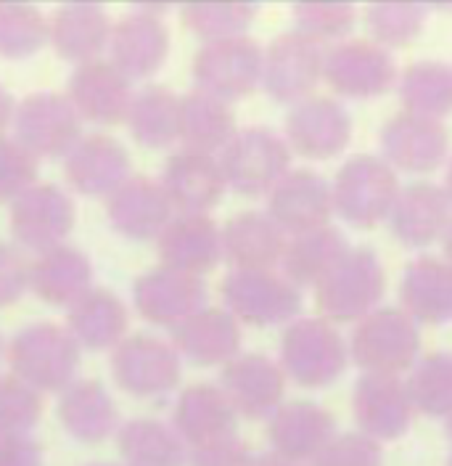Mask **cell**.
Instances as JSON below:
<instances>
[{"mask_svg":"<svg viewBox=\"0 0 452 466\" xmlns=\"http://www.w3.org/2000/svg\"><path fill=\"white\" fill-rule=\"evenodd\" d=\"M80 350L66 326L37 320L11 337L5 355L11 374L35 392H64L80 369Z\"/></svg>","mask_w":452,"mask_h":466,"instance_id":"6da1fadb","label":"cell"},{"mask_svg":"<svg viewBox=\"0 0 452 466\" xmlns=\"http://www.w3.org/2000/svg\"><path fill=\"white\" fill-rule=\"evenodd\" d=\"M387 270L370 247H349L315 287V305L328 323H357L381 308Z\"/></svg>","mask_w":452,"mask_h":466,"instance_id":"7a4b0ae2","label":"cell"},{"mask_svg":"<svg viewBox=\"0 0 452 466\" xmlns=\"http://www.w3.org/2000/svg\"><path fill=\"white\" fill-rule=\"evenodd\" d=\"M278 366L294 384L323 390L344 377L349 348L344 334L326 319H296L283 329Z\"/></svg>","mask_w":452,"mask_h":466,"instance_id":"3957f363","label":"cell"},{"mask_svg":"<svg viewBox=\"0 0 452 466\" xmlns=\"http://www.w3.org/2000/svg\"><path fill=\"white\" fill-rule=\"evenodd\" d=\"M347 348L363 374L402 377L421 358V329L402 308H378L355 323Z\"/></svg>","mask_w":452,"mask_h":466,"instance_id":"277c9868","label":"cell"},{"mask_svg":"<svg viewBox=\"0 0 452 466\" xmlns=\"http://www.w3.org/2000/svg\"><path fill=\"white\" fill-rule=\"evenodd\" d=\"M402 183L378 154H352L331 180L334 215L349 228L367 231L384 223Z\"/></svg>","mask_w":452,"mask_h":466,"instance_id":"5b68a950","label":"cell"},{"mask_svg":"<svg viewBox=\"0 0 452 466\" xmlns=\"http://www.w3.org/2000/svg\"><path fill=\"white\" fill-rule=\"evenodd\" d=\"M217 159L227 188L249 199L267 197L291 170V148L286 138L262 125L241 127Z\"/></svg>","mask_w":452,"mask_h":466,"instance_id":"8992f818","label":"cell"},{"mask_svg":"<svg viewBox=\"0 0 452 466\" xmlns=\"http://www.w3.org/2000/svg\"><path fill=\"white\" fill-rule=\"evenodd\" d=\"M226 310L246 326H281L299 319L302 289L294 287L281 270H230L223 279Z\"/></svg>","mask_w":452,"mask_h":466,"instance_id":"52a82bcc","label":"cell"},{"mask_svg":"<svg viewBox=\"0 0 452 466\" xmlns=\"http://www.w3.org/2000/svg\"><path fill=\"white\" fill-rule=\"evenodd\" d=\"M323 58L326 48L299 29L281 32L265 48L259 87L273 101L294 106L315 96V87L323 80Z\"/></svg>","mask_w":452,"mask_h":466,"instance_id":"ba28073f","label":"cell"},{"mask_svg":"<svg viewBox=\"0 0 452 466\" xmlns=\"http://www.w3.org/2000/svg\"><path fill=\"white\" fill-rule=\"evenodd\" d=\"M262 56L265 48L249 35L204 43L191 66L196 90L226 104L246 98L262 80Z\"/></svg>","mask_w":452,"mask_h":466,"instance_id":"9c48e42d","label":"cell"},{"mask_svg":"<svg viewBox=\"0 0 452 466\" xmlns=\"http://www.w3.org/2000/svg\"><path fill=\"white\" fill-rule=\"evenodd\" d=\"M14 138L35 159L66 157L83 138V116L56 90H37L22 98L14 112Z\"/></svg>","mask_w":452,"mask_h":466,"instance_id":"30bf717a","label":"cell"},{"mask_svg":"<svg viewBox=\"0 0 452 466\" xmlns=\"http://www.w3.org/2000/svg\"><path fill=\"white\" fill-rule=\"evenodd\" d=\"M397 77L392 51L376 46L373 40H341L323 58V80L341 98H378L397 86Z\"/></svg>","mask_w":452,"mask_h":466,"instance_id":"8fae6325","label":"cell"},{"mask_svg":"<svg viewBox=\"0 0 452 466\" xmlns=\"http://www.w3.org/2000/svg\"><path fill=\"white\" fill-rule=\"evenodd\" d=\"M355 122L349 109L331 96H310L294 104L283 122V138L291 154L326 162L352 144Z\"/></svg>","mask_w":452,"mask_h":466,"instance_id":"7c38bea8","label":"cell"},{"mask_svg":"<svg viewBox=\"0 0 452 466\" xmlns=\"http://www.w3.org/2000/svg\"><path fill=\"white\" fill-rule=\"evenodd\" d=\"M180 374V352L172 342L154 334H130L112 352L114 381L136 398L170 392Z\"/></svg>","mask_w":452,"mask_h":466,"instance_id":"4fadbf2b","label":"cell"},{"mask_svg":"<svg viewBox=\"0 0 452 466\" xmlns=\"http://www.w3.org/2000/svg\"><path fill=\"white\" fill-rule=\"evenodd\" d=\"M381 159L395 173H434L450 151V136L445 122L431 116L397 112L381 125Z\"/></svg>","mask_w":452,"mask_h":466,"instance_id":"5bb4252c","label":"cell"},{"mask_svg":"<svg viewBox=\"0 0 452 466\" xmlns=\"http://www.w3.org/2000/svg\"><path fill=\"white\" fill-rule=\"evenodd\" d=\"M75 199L56 183H35L11 202V233L32 252H48L75 228Z\"/></svg>","mask_w":452,"mask_h":466,"instance_id":"9a60e30c","label":"cell"},{"mask_svg":"<svg viewBox=\"0 0 452 466\" xmlns=\"http://www.w3.org/2000/svg\"><path fill=\"white\" fill-rule=\"evenodd\" d=\"M352 413L357 432L376 442H389L407 435L416 419L407 384L402 377L360 374L352 390Z\"/></svg>","mask_w":452,"mask_h":466,"instance_id":"2e32d148","label":"cell"},{"mask_svg":"<svg viewBox=\"0 0 452 466\" xmlns=\"http://www.w3.org/2000/svg\"><path fill=\"white\" fill-rule=\"evenodd\" d=\"M387 226L405 249H426L445 238L452 226V199L445 186L413 180L399 188Z\"/></svg>","mask_w":452,"mask_h":466,"instance_id":"e0dca14e","label":"cell"},{"mask_svg":"<svg viewBox=\"0 0 452 466\" xmlns=\"http://www.w3.org/2000/svg\"><path fill=\"white\" fill-rule=\"evenodd\" d=\"M267 215L288 238L326 228L334 218L331 183L307 167L288 170L267 194Z\"/></svg>","mask_w":452,"mask_h":466,"instance_id":"ac0fdd59","label":"cell"},{"mask_svg":"<svg viewBox=\"0 0 452 466\" xmlns=\"http://www.w3.org/2000/svg\"><path fill=\"white\" fill-rule=\"evenodd\" d=\"M206 281L194 273H183L167 265H156L141 273L133 284V299L143 319L154 326L175 329L177 323L206 308Z\"/></svg>","mask_w":452,"mask_h":466,"instance_id":"d6986e66","label":"cell"},{"mask_svg":"<svg viewBox=\"0 0 452 466\" xmlns=\"http://www.w3.org/2000/svg\"><path fill=\"white\" fill-rule=\"evenodd\" d=\"M170 56V29L154 8H133L112 25L109 61L130 80L151 77Z\"/></svg>","mask_w":452,"mask_h":466,"instance_id":"ffe728a7","label":"cell"},{"mask_svg":"<svg viewBox=\"0 0 452 466\" xmlns=\"http://www.w3.org/2000/svg\"><path fill=\"white\" fill-rule=\"evenodd\" d=\"M220 390L238 416L259 421L270 419L283 406L286 374L262 352H241L223 366Z\"/></svg>","mask_w":452,"mask_h":466,"instance_id":"44dd1931","label":"cell"},{"mask_svg":"<svg viewBox=\"0 0 452 466\" xmlns=\"http://www.w3.org/2000/svg\"><path fill=\"white\" fill-rule=\"evenodd\" d=\"M66 98L77 115L95 125H119L127 119L133 104V80L122 75L109 58H93L77 64L69 75Z\"/></svg>","mask_w":452,"mask_h":466,"instance_id":"7402d4cb","label":"cell"},{"mask_svg":"<svg viewBox=\"0 0 452 466\" xmlns=\"http://www.w3.org/2000/svg\"><path fill=\"white\" fill-rule=\"evenodd\" d=\"M336 435L334 413L312 400H288L267 419L273 453L296 466L310 464Z\"/></svg>","mask_w":452,"mask_h":466,"instance_id":"603a6c76","label":"cell"},{"mask_svg":"<svg viewBox=\"0 0 452 466\" xmlns=\"http://www.w3.org/2000/svg\"><path fill=\"white\" fill-rule=\"evenodd\" d=\"M64 173L75 191L90 199L112 197L133 177V159L122 141L109 133L83 136L64 159Z\"/></svg>","mask_w":452,"mask_h":466,"instance_id":"cb8c5ba5","label":"cell"},{"mask_svg":"<svg viewBox=\"0 0 452 466\" xmlns=\"http://www.w3.org/2000/svg\"><path fill=\"white\" fill-rule=\"evenodd\" d=\"M159 183L177 212L196 215H206L212 207H217L227 188L220 159L188 148H180L167 157Z\"/></svg>","mask_w":452,"mask_h":466,"instance_id":"d4e9b609","label":"cell"},{"mask_svg":"<svg viewBox=\"0 0 452 466\" xmlns=\"http://www.w3.org/2000/svg\"><path fill=\"white\" fill-rule=\"evenodd\" d=\"M175 215L167 191L159 180L133 175L127 183H122L106 202V218L112 228L133 241L159 238V233L167 228Z\"/></svg>","mask_w":452,"mask_h":466,"instance_id":"484cf974","label":"cell"},{"mask_svg":"<svg viewBox=\"0 0 452 466\" xmlns=\"http://www.w3.org/2000/svg\"><path fill=\"white\" fill-rule=\"evenodd\" d=\"M162 265L204 276L223 260V233L209 215L177 212L156 238Z\"/></svg>","mask_w":452,"mask_h":466,"instance_id":"4316f807","label":"cell"},{"mask_svg":"<svg viewBox=\"0 0 452 466\" xmlns=\"http://www.w3.org/2000/svg\"><path fill=\"white\" fill-rule=\"evenodd\" d=\"M399 308L418 326L452 323V265L445 258L421 255L399 279Z\"/></svg>","mask_w":452,"mask_h":466,"instance_id":"83f0119b","label":"cell"},{"mask_svg":"<svg viewBox=\"0 0 452 466\" xmlns=\"http://www.w3.org/2000/svg\"><path fill=\"white\" fill-rule=\"evenodd\" d=\"M172 345L194 366H226L241 355V323L226 308H201L172 329Z\"/></svg>","mask_w":452,"mask_h":466,"instance_id":"f1b7e54d","label":"cell"},{"mask_svg":"<svg viewBox=\"0 0 452 466\" xmlns=\"http://www.w3.org/2000/svg\"><path fill=\"white\" fill-rule=\"evenodd\" d=\"M220 233L223 258L233 270H276V265H281L288 236L267 212L244 209L233 215Z\"/></svg>","mask_w":452,"mask_h":466,"instance_id":"f546056e","label":"cell"},{"mask_svg":"<svg viewBox=\"0 0 452 466\" xmlns=\"http://www.w3.org/2000/svg\"><path fill=\"white\" fill-rule=\"evenodd\" d=\"M112 19L98 3H64L48 19V40L58 56L75 64H85L101 58V51L109 48Z\"/></svg>","mask_w":452,"mask_h":466,"instance_id":"4dcf8cb0","label":"cell"},{"mask_svg":"<svg viewBox=\"0 0 452 466\" xmlns=\"http://www.w3.org/2000/svg\"><path fill=\"white\" fill-rule=\"evenodd\" d=\"M236 424H238V413L233 410L226 392L220 390V384H209V381L186 387L172 413V427L186 440L188 448L236 435Z\"/></svg>","mask_w":452,"mask_h":466,"instance_id":"1f68e13d","label":"cell"},{"mask_svg":"<svg viewBox=\"0 0 452 466\" xmlns=\"http://www.w3.org/2000/svg\"><path fill=\"white\" fill-rule=\"evenodd\" d=\"M127 305L119 294L104 287H90L77 302L66 308V329L80 348L114 350L127 337Z\"/></svg>","mask_w":452,"mask_h":466,"instance_id":"d6a6232c","label":"cell"},{"mask_svg":"<svg viewBox=\"0 0 452 466\" xmlns=\"http://www.w3.org/2000/svg\"><path fill=\"white\" fill-rule=\"evenodd\" d=\"M93 284V265L83 249L72 244H58L48 252H40L29 262V289L43 302L69 308Z\"/></svg>","mask_w":452,"mask_h":466,"instance_id":"836d02e7","label":"cell"},{"mask_svg":"<svg viewBox=\"0 0 452 466\" xmlns=\"http://www.w3.org/2000/svg\"><path fill=\"white\" fill-rule=\"evenodd\" d=\"M58 421L80 442H101L119 430V413L109 390L95 379H75L58 398Z\"/></svg>","mask_w":452,"mask_h":466,"instance_id":"e575fe53","label":"cell"},{"mask_svg":"<svg viewBox=\"0 0 452 466\" xmlns=\"http://www.w3.org/2000/svg\"><path fill=\"white\" fill-rule=\"evenodd\" d=\"M236 133L238 127L230 104L209 93H201L196 87L180 96L177 141L183 144V148L217 157Z\"/></svg>","mask_w":452,"mask_h":466,"instance_id":"d590c367","label":"cell"},{"mask_svg":"<svg viewBox=\"0 0 452 466\" xmlns=\"http://www.w3.org/2000/svg\"><path fill=\"white\" fill-rule=\"evenodd\" d=\"M349 249V241L339 228L326 226L317 231L291 236L281 258V273L299 289H315Z\"/></svg>","mask_w":452,"mask_h":466,"instance_id":"8d00e7d4","label":"cell"},{"mask_svg":"<svg viewBox=\"0 0 452 466\" xmlns=\"http://www.w3.org/2000/svg\"><path fill=\"white\" fill-rule=\"evenodd\" d=\"M125 466H188V445L162 419H130L116 430Z\"/></svg>","mask_w":452,"mask_h":466,"instance_id":"74e56055","label":"cell"},{"mask_svg":"<svg viewBox=\"0 0 452 466\" xmlns=\"http://www.w3.org/2000/svg\"><path fill=\"white\" fill-rule=\"evenodd\" d=\"M397 93L402 112L442 122L452 115V66L434 58L413 61L397 77Z\"/></svg>","mask_w":452,"mask_h":466,"instance_id":"f35d334b","label":"cell"},{"mask_svg":"<svg viewBox=\"0 0 452 466\" xmlns=\"http://www.w3.org/2000/svg\"><path fill=\"white\" fill-rule=\"evenodd\" d=\"M177 109L180 96L170 87L146 86L133 96L125 122L133 138L146 148H170L177 141Z\"/></svg>","mask_w":452,"mask_h":466,"instance_id":"ab89813d","label":"cell"},{"mask_svg":"<svg viewBox=\"0 0 452 466\" xmlns=\"http://www.w3.org/2000/svg\"><path fill=\"white\" fill-rule=\"evenodd\" d=\"M428 22V5L413 0H378L363 11L367 40L376 46L395 51L410 46Z\"/></svg>","mask_w":452,"mask_h":466,"instance_id":"60d3db41","label":"cell"},{"mask_svg":"<svg viewBox=\"0 0 452 466\" xmlns=\"http://www.w3.org/2000/svg\"><path fill=\"white\" fill-rule=\"evenodd\" d=\"M407 392L416 413L431 419H447L452 413V352L437 350L421 355L407 371Z\"/></svg>","mask_w":452,"mask_h":466,"instance_id":"b9f144b4","label":"cell"},{"mask_svg":"<svg viewBox=\"0 0 452 466\" xmlns=\"http://www.w3.org/2000/svg\"><path fill=\"white\" fill-rule=\"evenodd\" d=\"M256 14L259 5L246 0H196L180 8V19L186 29H191L206 43L246 35Z\"/></svg>","mask_w":452,"mask_h":466,"instance_id":"7bdbcfd3","label":"cell"},{"mask_svg":"<svg viewBox=\"0 0 452 466\" xmlns=\"http://www.w3.org/2000/svg\"><path fill=\"white\" fill-rule=\"evenodd\" d=\"M48 43V16L32 3H0V56L27 58Z\"/></svg>","mask_w":452,"mask_h":466,"instance_id":"ee69618b","label":"cell"},{"mask_svg":"<svg viewBox=\"0 0 452 466\" xmlns=\"http://www.w3.org/2000/svg\"><path fill=\"white\" fill-rule=\"evenodd\" d=\"M291 16L294 29L320 46L349 40V32L357 25V8L344 0H302L291 8Z\"/></svg>","mask_w":452,"mask_h":466,"instance_id":"f6af8a7d","label":"cell"},{"mask_svg":"<svg viewBox=\"0 0 452 466\" xmlns=\"http://www.w3.org/2000/svg\"><path fill=\"white\" fill-rule=\"evenodd\" d=\"M43 398L14 374H0V437L29 435L40 421Z\"/></svg>","mask_w":452,"mask_h":466,"instance_id":"bcb514c9","label":"cell"},{"mask_svg":"<svg viewBox=\"0 0 452 466\" xmlns=\"http://www.w3.org/2000/svg\"><path fill=\"white\" fill-rule=\"evenodd\" d=\"M37 180V159L11 136H0V202H14Z\"/></svg>","mask_w":452,"mask_h":466,"instance_id":"7dc6e473","label":"cell"},{"mask_svg":"<svg viewBox=\"0 0 452 466\" xmlns=\"http://www.w3.org/2000/svg\"><path fill=\"white\" fill-rule=\"evenodd\" d=\"M307 466H384L381 442L363 432L336 435Z\"/></svg>","mask_w":452,"mask_h":466,"instance_id":"c3c4849f","label":"cell"},{"mask_svg":"<svg viewBox=\"0 0 452 466\" xmlns=\"http://www.w3.org/2000/svg\"><path fill=\"white\" fill-rule=\"evenodd\" d=\"M255 453L238 435L220 437L188 451V466H252Z\"/></svg>","mask_w":452,"mask_h":466,"instance_id":"681fc988","label":"cell"},{"mask_svg":"<svg viewBox=\"0 0 452 466\" xmlns=\"http://www.w3.org/2000/svg\"><path fill=\"white\" fill-rule=\"evenodd\" d=\"M29 289V262L14 247L0 241V308L14 305Z\"/></svg>","mask_w":452,"mask_h":466,"instance_id":"f907efd6","label":"cell"},{"mask_svg":"<svg viewBox=\"0 0 452 466\" xmlns=\"http://www.w3.org/2000/svg\"><path fill=\"white\" fill-rule=\"evenodd\" d=\"M0 466H43V448L32 435L0 437Z\"/></svg>","mask_w":452,"mask_h":466,"instance_id":"816d5d0a","label":"cell"},{"mask_svg":"<svg viewBox=\"0 0 452 466\" xmlns=\"http://www.w3.org/2000/svg\"><path fill=\"white\" fill-rule=\"evenodd\" d=\"M14 112H16V101L8 93V87L0 83V136H3V127L14 122Z\"/></svg>","mask_w":452,"mask_h":466,"instance_id":"f5cc1de1","label":"cell"},{"mask_svg":"<svg viewBox=\"0 0 452 466\" xmlns=\"http://www.w3.org/2000/svg\"><path fill=\"white\" fill-rule=\"evenodd\" d=\"M252 466H296V464L286 461V459H281V456H276V453L270 451V453H262V456H255V461H252Z\"/></svg>","mask_w":452,"mask_h":466,"instance_id":"db71d44e","label":"cell"},{"mask_svg":"<svg viewBox=\"0 0 452 466\" xmlns=\"http://www.w3.org/2000/svg\"><path fill=\"white\" fill-rule=\"evenodd\" d=\"M442 252H445V260L452 265V226L445 233V238H442Z\"/></svg>","mask_w":452,"mask_h":466,"instance_id":"11a10c76","label":"cell"},{"mask_svg":"<svg viewBox=\"0 0 452 466\" xmlns=\"http://www.w3.org/2000/svg\"><path fill=\"white\" fill-rule=\"evenodd\" d=\"M445 191H447V197L452 199V159L447 162V173H445Z\"/></svg>","mask_w":452,"mask_h":466,"instance_id":"9f6ffc18","label":"cell"},{"mask_svg":"<svg viewBox=\"0 0 452 466\" xmlns=\"http://www.w3.org/2000/svg\"><path fill=\"white\" fill-rule=\"evenodd\" d=\"M445 435H447V440L452 442V413L445 419Z\"/></svg>","mask_w":452,"mask_h":466,"instance_id":"6f0895ef","label":"cell"},{"mask_svg":"<svg viewBox=\"0 0 452 466\" xmlns=\"http://www.w3.org/2000/svg\"><path fill=\"white\" fill-rule=\"evenodd\" d=\"M3 355H5V342H3V334H0V360H3Z\"/></svg>","mask_w":452,"mask_h":466,"instance_id":"680465c9","label":"cell"},{"mask_svg":"<svg viewBox=\"0 0 452 466\" xmlns=\"http://www.w3.org/2000/svg\"><path fill=\"white\" fill-rule=\"evenodd\" d=\"M90 466H125V464H90Z\"/></svg>","mask_w":452,"mask_h":466,"instance_id":"91938a15","label":"cell"},{"mask_svg":"<svg viewBox=\"0 0 452 466\" xmlns=\"http://www.w3.org/2000/svg\"><path fill=\"white\" fill-rule=\"evenodd\" d=\"M445 466H452V453H450V456H447V464H445Z\"/></svg>","mask_w":452,"mask_h":466,"instance_id":"94428289","label":"cell"}]
</instances>
